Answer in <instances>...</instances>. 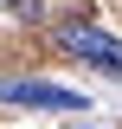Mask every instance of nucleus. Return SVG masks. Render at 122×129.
<instances>
[{
  "instance_id": "1",
  "label": "nucleus",
  "mask_w": 122,
  "mask_h": 129,
  "mask_svg": "<svg viewBox=\"0 0 122 129\" xmlns=\"http://www.w3.org/2000/svg\"><path fill=\"white\" fill-rule=\"evenodd\" d=\"M0 103H19V110H90L84 90H64L45 78H0Z\"/></svg>"
},
{
  "instance_id": "2",
  "label": "nucleus",
  "mask_w": 122,
  "mask_h": 129,
  "mask_svg": "<svg viewBox=\"0 0 122 129\" xmlns=\"http://www.w3.org/2000/svg\"><path fill=\"white\" fill-rule=\"evenodd\" d=\"M58 45L71 52V58H84V64H96V71H109V78H122V39H109V32H96V26H64Z\"/></svg>"
},
{
  "instance_id": "3",
  "label": "nucleus",
  "mask_w": 122,
  "mask_h": 129,
  "mask_svg": "<svg viewBox=\"0 0 122 129\" xmlns=\"http://www.w3.org/2000/svg\"><path fill=\"white\" fill-rule=\"evenodd\" d=\"M0 7H13L19 19H32V13H39V0H0Z\"/></svg>"
}]
</instances>
